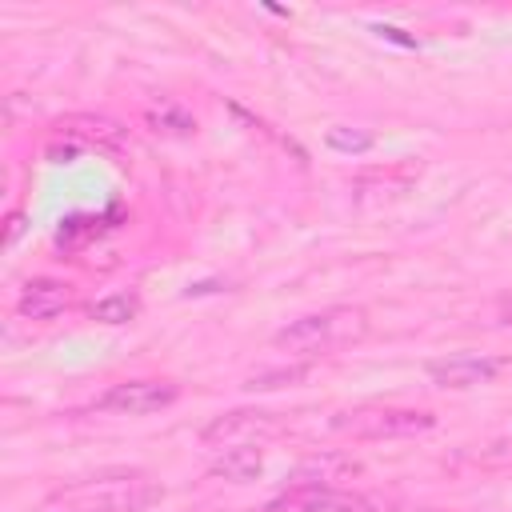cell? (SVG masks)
I'll use <instances>...</instances> for the list:
<instances>
[{
    "label": "cell",
    "mask_w": 512,
    "mask_h": 512,
    "mask_svg": "<svg viewBox=\"0 0 512 512\" xmlns=\"http://www.w3.org/2000/svg\"><path fill=\"white\" fill-rule=\"evenodd\" d=\"M52 500L68 512H148L164 500V488L144 472H104L60 488Z\"/></svg>",
    "instance_id": "cell-1"
},
{
    "label": "cell",
    "mask_w": 512,
    "mask_h": 512,
    "mask_svg": "<svg viewBox=\"0 0 512 512\" xmlns=\"http://www.w3.org/2000/svg\"><path fill=\"white\" fill-rule=\"evenodd\" d=\"M368 332V316L360 308H324V312H308L292 324H284L272 344L284 348L288 356H304V360H316L324 352H336L352 340H360Z\"/></svg>",
    "instance_id": "cell-2"
},
{
    "label": "cell",
    "mask_w": 512,
    "mask_h": 512,
    "mask_svg": "<svg viewBox=\"0 0 512 512\" xmlns=\"http://www.w3.org/2000/svg\"><path fill=\"white\" fill-rule=\"evenodd\" d=\"M436 424L432 412L420 408H384V404H364V408H344L332 416V432L352 436V440H392V436H416Z\"/></svg>",
    "instance_id": "cell-3"
},
{
    "label": "cell",
    "mask_w": 512,
    "mask_h": 512,
    "mask_svg": "<svg viewBox=\"0 0 512 512\" xmlns=\"http://www.w3.org/2000/svg\"><path fill=\"white\" fill-rule=\"evenodd\" d=\"M52 144H48V160H72L84 148H104V152H124L128 148V128L112 116H96V112H72L60 116L52 124Z\"/></svg>",
    "instance_id": "cell-4"
},
{
    "label": "cell",
    "mask_w": 512,
    "mask_h": 512,
    "mask_svg": "<svg viewBox=\"0 0 512 512\" xmlns=\"http://www.w3.org/2000/svg\"><path fill=\"white\" fill-rule=\"evenodd\" d=\"M176 400H180V384H172V380H124V384H112L96 400V408L120 412V416H148V412H160Z\"/></svg>",
    "instance_id": "cell-5"
},
{
    "label": "cell",
    "mask_w": 512,
    "mask_h": 512,
    "mask_svg": "<svg viewBox=\"0 0 512 512\" xmlns=\"http://www.w3.org/2000/svg\"><path fill=\"white\" fill-rule=\"evenodd\" d=\"M276 432H284V424H280L276 412L236 408V412H224V416H216L212 424H204L200 440H204V444H216V448H236V444H256V440L276 436Z\"/></svg>",
    "instance_id": "cell-6"
},
{
    "label": "cell",
    "mask_w": 512,
    "mask_h": 512,
    "mask_svg": "<svg viewBox=\"0 0 512 512\" xmlns=\"http://www.w3.org/2000/svg\"><path fill=\"white\" fill-rule=\"evenodd\" d=\"M508 368L504 356H484V352H456L444 360H428V380L440 388H476V384H492L500 372Z\"/></svg>",
    "instance_id": "cell-7"
},
{
    "label": "cell",
    "mask_w": 512,
    "mask_h": 512,
    "mask_svg": "<svg viewBox=\"0 0 512 512\" xmlns=\"http://www.w3.org/2000/svg\"><path fill=\"white\" fill-rule=\"evenodd\" d=\"M352 476H360V460L348 452H312L288 472V488H340Z\"/></svg>",
    "instance_id": "cell-8"
},
{
    "label": "cell",
    "mask_w": 512,
    "mask_h": 512,
    "mask_svg": "<svg viewBox=\"0 0 512 512\" xmlns=\"http://www.w3.org/2000/svg\"><path fill=\"white\" fill-rule=\"evenodd\" d=\"M64 308H72V284L68 280H52V276L28 280L24 292H20V300H16V312L24 320H52Z\"/></svg>",
    "instance_id": "cell-9"
},
{
    "label": "cell",
    "mask_w": 512,
    "mask_h": 512,
    "mask_svg": "<svg viewBox=\"0 0 512 512\" xmlns=\"http://www.w3.org/2000/svg\"><path fill=\"white\" fill-rule=\"evenodd\" d=\"M260 472H264V452H260L256 444L224 448V452L208 464V476H220V480H232V484H252Z\"/></svg>",
    "instance_id": "cell-10"
},
{
    "label": "cell",
    "mask_w": 512,
    "mask_h": 512,
    "mask_svg": "<svg viewBox=\"0 0 512 512\" xmlns=\"http://www.w3.org/2000/svg\"><path fill=\"white\" fill-rule=\"evenodd\" d=\"M88 316L100 320V324H132L140 316V296L136 292H112V296L96 300L88 308Z\"/></svg>",
    "instance_id": "cell-11"
},
{
    "label": "cell",
    "mask_w": 512,
    "mask_h": 512,
    "mask_svg": "<svg viewBox=\"0 0 512 512\" xmlns=\"http://www.w3.org/2000/svg\"><path fill=\"white\" fill-rule=\"evenodd\" d=\"M148 124H152L156 132H164V136H192V132H196V116L184 112V108L172 104V100H164L160 108H152V112H148Z\"/></svg>",
    "instance_id": "cell-12"
},
{
    "label": "cell",
    "mask_w": 512,
    "mask_h": 512,
    "mask_svg": "<svg viewBox=\"0 0 512 512\" xmlns=\"http://www.w3.org/2000/svg\"><path fill=\"white\" fill-rule=\"evenodd\" d=\"M308 368H312V364L260 368V372H252V376L244 380V388H248V392H268V388H280V384H296V380H304V376H308Z\"/></svg>",
    "instance_id": "cell-13"
},
{
    "label": "cell",
    "mask_w": 512,
    "mask_h": 512,
    "mask_svg": "<svg viewBox=\"0 0 512 512\" xmlns=\"http://www.w3.org/2000/svg\"><path fill=\"white\" fill-rule=\"evenodd\" d=\"M324 144H328L332 152H344V156H360V152H368V148L376 144V136H372V132H364V128H344V124H336V128H328Z\"/></svg>",
    "instance_id": "cell-14"
},
{
    "label": "cell",
    "mask_w": 512,
    "mask_h": 512,
    "mask_svg": "<svg viewBox=\"0 0 512 512\" xmlns=\"http://www.w3.org/2000/svg\"><path fill=\"white\" fill-rule=\"evenodd\" d=\"M376 32H380L384 40H396V44H404V48H416V40H412V36H400V28H388V24H380Z\"/></svg>",
    "instance_id": "cell-15"
},
{
    "label": "cell",
    "mask_w": 512,
    "mask_h": 512,
    "mask_svg": "<svg viewBox=\"0 0 512 512\" xmlns=\"http://www.w3.org/2000/svg\"><path fill=\"white\" fill-rule=\"evenodd\" d=\"M20 224H24V216H20V212H12V216H8V236H4V244H12V240L20 236Z\"/></svg>",
    "instance_id": "cell-16"
},
{
    "label": "cell",
    "mask_w": 512,
    "mask_h": 512,
    "mask_svg": "<svg viewBox=\"0 0 512 512\" xmlns=\"http://www.w3.org/2000/svg\"><path fill=\"white\" fill-rule=\"evenodd\" d=\"M500 324H512V300L500 304Z\"/></svg>",
    "instance_id": "cell-17"
}]
</instances>
